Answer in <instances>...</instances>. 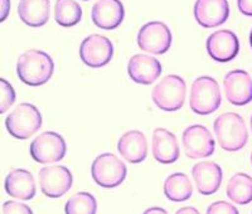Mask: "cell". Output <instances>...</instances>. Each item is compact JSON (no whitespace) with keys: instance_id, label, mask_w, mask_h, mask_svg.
Returning <instances> with one entry per match:
<instances>
[{"instance_id":"6da1fadb","label":"cell","mask_w":252,"mask_h":214,"mask_svg":"<svg viewBox=\"0 0 252 214\" xmlns=\"http://www.w3.org/2000/svg\"><path fill=\"white\" fill-rule=\"evenodd\" d=\"M55 72V62L43 51L29 49L18 57L17 74L19 80L32 87L48 82Z\"/></svg>"},{"instance_id":"7a4b0ae2","label":"cell","mask_w":252,"mask_h":214,"mask_svg":"<svg viewBox=\"0 0 252 214\" xmlns=\"http://www.w3.org/2000/svg\"><path fill=\"white\" fill-rule=\"evenodd\" d=\"M213 130L218 144L226 152H238L249 141L246 122L244 117L236 112L220 115L213 123Z\"/></svg>"},{"instance_id":"3957f363","label":"cell","mask_w":252,"mask_h":214,"mask_svg":"<svg viewBox=\"0 0 252 214\" xmlns=\"http://www.w3.org/2000/svg\"><path fill=\"white\" fill-rule=\"evenodd\" d=\"M43 117L37 106L22 102L10 111L5 119L6 131L18 140H26L42 127Z\"/></svg>"},{"instance_id":"277c9868","label":"cell","mask_w":252,"mask_h":214,"mask_svg":"<svg viewBox=\"0 0 252 214\" xmlns=\"http://www.w3.org/2000/svg\"><path fill=\"white\" fill-rule=\"evenodd\" d=\"M220 102V89L215 78L201 76L193 81L189 94V106L194 114L202 116L213 114L218 110Z\"/></svg>"},{"instance_id":"5b68a950","label":"cell","mask_w":252,"mask_h":214,"mask_svg":"<svg viewBox=\"0 0 252 214\" xmlns=\"http://www.w3.org/2000/svg\"><path fill=\"white\" fill-rule=\"evenodd\" d=\"M187 97V83L178 74H168L155 86L152 100L158 109L174 112L184 106Z\"/></svg>"},{"instance_id":"8992f818","label":"cell","mask_w":252,"mask_h":214,"mask_svg":"<svg viewBox=\"0 0 252 214\" xmlns=\"http://www.w3.org/2000/svg\"><path fill=\"white\" fill-rule=\"evenodd\" d=\"M91 174L94 183L101 188L112 189L121 185L127 174V169L120 157L111 153H105L94 160Z\"/></svg>"},{"instance_id":"52a82bcc","label":"cell","mask_w":252,"mask_h":214,"mask_svg":"<svg viewBox=\"0 0 252 214\" xmlns=\"http://www.w3.org/2000/svg\"><path fill=\"white\" fill-rule=\"evenodd\" d=\"M67 152L66 141L62 135L55 131H46L38 135L29 146L32 159L39 164L57 163Z\"/></svg>"},{"instance_id":"ba28073f","label":"cell","mask_w":252,"mask_h":214,"mask_svg":"<svg viewBox=\"0 0 252 214\" xmlns=\"http://www.w3.org/2000/svg\"><path fill=\"white\" fill-rule=\"evenodd\" d=\"M38 183L46 197L56 199L63 197L72 188L73 175L63 165L44 166L38 173Z\"/></svg>"},{"instance_id":"9c48e42d","label":"cell","mask_w":252,"mask_h":214,"mask_svg":"<svg viewBox=\"0 0 252 214\" xmlns=\"http://www.w3.org/2000/svg\"><path fill=\"white\" fill-rule=\"evenodd\" d=\"M173 35L169 27L163 22H149L138 33V46L152 55H163L172 47Z\"/></svg>"},{"instance_id":"30bf717a","label":"cell","mask_w":252,"mask_h":214,"mask_svg":"<svg viewBox=\"0 0 252 214\" xmlns=\"http://www.w3.org/2000/svg\"><path fill=\"white\" fill-rule=\"evenodd\" d=\"M184 153L189 159L208 157L215 153L216 141L212 134L204 125H190L184 130L183 137Z\"/></svg>"},{"instance_id":"8fae6325","label":"cell","mask_w":252,"mask_h":214,"mask_svg":"<svg viewBox=\"0 0 252 214\" xmlns=\"http://www.w3.org/2000/svg\"><path fill=\"white\" fill-rule=\"evenodd\" d=\"M112 56H114V44L105 35L91 34L81 43L80 57L87 67L101 68L110 63Z\"/></svg>"},{"instance_id":"7c38bea8","label":"cell","mask_w":252,"mask_h":214,"mask_svg":"<svg viewBox=\"0 0 252 214\" xmlns=\"http://www.w3.org/2000/svg\"><path fill=\"white\" fill-rule=\"evenodd\" d=\"M206 48L212 60L224 63L237 57L240 52V42L236 33L232 31L220 29L207 38Z\"/></svg>"},{"instance_id":"4fadbf2b","label":"cell","mask_w":252,"mask_h":214,"mask_svg":"<svg viewBox=\"0 0 252 214\" xmlns=\"http://www.w3.org/2000/svg\"><path fill=\"white\" fill-rule=\"evenodd\" d=\"M224 94L229 103L245 106L252 101V78L244 69H233L223 80Z\"/></svg>"},{"instance_id":"5bb4252c","label":"cell","mask_w":252,"mask_h":214,"mask_svg":"<svg viewBox=\"0 0 252 214\" xmlns=\"http://www.w3.org/2000/svg\"><path fill=\"white\" fill-rule=\"evenodd\" d=\"M194 18L203 28L220 27L229 17L227 0H197L194 4Z\"/></svg>"},{"instance_id":"9a60e30c","label":"cell","mask_w":252,"mask_h":214,"mask_svg":"<svg viewBox=\"0 0 252 214\" xmlns=\"http://www.w3.org/2000/svg\"><path fill=\"white\" fill-rule=\"evenodd\" d=\"M91 18L97 28L116 29L125 18V8L120 0H97L91 10Z\"/></svg>"},{"instance_id":"2e32d148","label":"cell","mask_w":252,"mask_h":214,"mask_svg":"<svg viewBox=\"0 0 252 214\" xmlns=\"http://www.w3.org/2000/svg\"><path fill=\"white\" fill-rule=\"evenodd\" d=\"M195 188L202 195H212L220 189L223 180L222 168L215 161H201L192 168Z\"/></svg>"},{"instance_id":"e0dca14e","label":"cell","mask_w":252,"mask_h":214,"mask_svg":"<svg viewBox=\"0 0 252 214\" xmlns=\"http://www.w3.org/2000/svg\"><path fill=\"white\" fill-rule=\"evenodd\" d=\"M161 72V63L152 56L135 55L127 62V73L139 85H152L160 77Z\"/></svg>"},{"instance_id":"ac0fdd59","label":"cell","mask_w":252,"mask_h":214,"mask_svg":"<svg viewBox=\"0 0 252 214\" xmlns=\"http://www.w3.org/2000/svg\"><path fill=\"white\" fill-rule=\"evenodd\" d=\"M153 156L158 163L169 165L179 159L181 149L175 134L163 127L153 131Z\"/></svg>"},{"instance_id":"d6986e66","label":"cell","mask_w":252,"mask_h":214,"mask_svg":"<svg viewBox=\"0 0 252 214\" xmlns=\"http://www.w3.org/2000/svg\"><path fill=\"white\" fill-rule=\"evenodd\" d=\"M118 152L121 157L131 164H140L148 156V140L139 130L126 131L118 141Z\"/></svg>"},{"instance_id":"ffe728a7","label":"cell","mask_w":252,"mask_h":214,"mask_svg":"<svg viewBox=\"0 0 252 214\" xmlns=\"http://www.w3.org/2000/svg\"><path fill=\"white\" fill-rule=\"evenodd\" d=\"M6 194L19 200H32L35 197V180L31 171L26 169H14L5 178Z\"/></svg>"},{"instance_id":"44dd1931","label":"cell","mask_w":252,"mask_h":214,"mask_svg":"<svg viewBox=\"0 0 252 214\" xmlns=\"http://www.w3.org/2000/svg\"><path fill=\"white\" fill-rule=\"evenodd\" d=\"M51 12L49 0H20L18 14L24 24L32 28H39L47 24Z\"/></svg>"},{"instance_id":"7402d4cb","label":"cell","mask_w":252,"mask_h":214,"mask_svg":"<svg viewBox=\"0 0 252 214\" xmlns=\"http://www.w3.org/2000/svg\"><path fill=\"white\" fill-rule=\"evenodd\" d=\"M164 194L172 202H186L193 194L192 182L184 173H174L164 182Z\"/></svg>"},{"instance_id":"603a6c76","label":"cell","mask_w":252,"mask_h":214,"mask_svg":"<svg viewBox=\"0 0 252 214\" xmlns=\"http://www.w3.org/2000/svg\"><path fill=\"white\" fill-rule=\"evenodd\" d=\"M226 193L233 203L246 206L252 202V178L245 173H236L227 184Z\"/></svg>"},{"instance_id":"cb8c5ba5","label":"cell","mask_w":252,"mask_h":214,"mask_svg":"<svg viewBox=\"0 0 252 214\" xmlns=\"http://www.w3.org/2000/svg\"><path fill=\"white\" fill-rule=\"evenodd\" d=\"M55 19L61 27L71 28L82 19V9L76 0H56Z\"/></svg>"},{"instance_id":"d4e9b609","label":"cell","mask_w":252,"mask_h":214,"mask_svg":"<svg viewBox=\"0 0 252 214\" xmlns=\"http://www.w3.org/2000/svg\"><path fill=\"white\" fill-rule=\"evenodd\" d=\"M97 200L91 193L80 191L72 195L64 206L66 214H96Z\"/></svg>"},{"instance_id":"484cf974","label":"cell","mask_w":252,"mask_h":214,"mask_svg":"<svg viewBox=\"0 0 252 214\" xmlns=\"http://www.w3.org/2000/svg\"><path fill=\"white\" fill-rule=\"evenodd\" d=\"M0 91H1V98H0V114H5L15 102V91L13 86L5 80H0Z\"/></svg>"},{"instance_id":"4316f807","label":"cell","mask_w":252,"mask_h":214,"mask_svg":"<svg viewBox=\"0 0 252 214\" xmlns=\"http://www.w3.org/2000/svg\"><path fill=\"white\" fill-rule=\"evenodd\" d=\"M206 214H240L238 209L233 204L224 200L212 203L211 206L207 208Z\"/></svg>"},{"instance_id":"83f0119b","label":"cell","mask_w":252,"mask_h":214,"mask_svg":"<svg viewBox=\"0 0 252 214\" xmlns=\"http://www.w3.org/2000/svg\"><path fill=\"white\" fill-rule=\"evenodd\" d=\"M3 214H33V211L24 203L8 200L3 204Z\"/></svg>"},{"instance_id":"f1b7e54d","label":"cell","mask_w":252,"mask_h":214,"mask_svg":"<svg viewBox=\"0 0 252 214\" xmlns=\"http://www.w3.org/2000/svg\"><path fill=\"white\" fill-rule=\"evenodd\" d=\"M238 10L246 17H252V0H237Z\"/></svg>"},{"instance_id":"f546056e","label":"cell","mask_w":252,"mask_h":214,"mask_svg":"<svg viewBox=\"0 0 252 214\" xmlns=\"http://www.w3.org/2000/svg\"><path fill=\"white\" fill-rule=\"evenodd\" d=\"M10 10V0H1V17H0V22H4L6 19Z\"/></svg>"},{"instance_id":"4dcf8cb0","label":"cell","mask_w":252,"mask_h":214,"mask_svg":"<svg viewBox=\"0 0 252 214\" xmlns=\"http://www.w3.org/2000/svg\"><path fill=\"white\" fill-rule=\"evenodd\" d=\"M175 214H201L194 207H183V208L178 209Z\"/></svg>"},{"instance_id":"1f68e13d","label":"cell","mask_w":252,"mask_h":214,"mask_svg":"<svg viewBox=\"0 0 252 214\" xmlns=\"http://www.w3.org/2000/svg\"><path fill=\"white\" fill-rule=\"evenodd\" d=\"M143 214H168V212L160 207H152V208L146 209Z\"/></svg>"},{"instance_id":"d6a6232c","label":"cell","mask_w":252,"mask_h":214,"mask_svg":"<svg viewBox=\"0 0 252 214\" xmlns=\"http://www.w3.org/2000/svg\"><path fill=\"white\" fill-rule=\"evenodd\" d=\"M250 44H251V48H252V31L250 33Z\"/></svg>"},{"instance_id":"836d02e7","label":"cell","mask_w":252,"mask_h":214,"mask_svg":"<svg viewBox=\"0 0 252 214\" xmlns=\"http://www.w3.org/2000/svg\"><path fill=\"white\" fill-rule=\"evenodd\" d=\"M250 125H251V131H252V115H251V119H250Z\"/></svg>"},{"instance_id":"e575fe53","label":"cell","mask_w":252,"mask_h":214,"mask_svg":"<svg viewBox=\"0 0 252 214\" xmlns=\"http://www.w3.org/2000/svg\"><path fill=\"white\" fill-rule=\"evenodd\" d=\"M251 164H252V153H251Z\"/></svg>"},{"instance_id":"d590c367","label":"cell","mask_w":252,"mask_h":214,"mask_svg":"<svg viewBox=\"0 0 252 214\" xmlns=\"http://www.w3.org/2000/svg\"><path fill=\"white\" fill-rule=\"evenodd\" d=\"M82 1H89V0H82Z\"/></svg>"}]
</instances>
